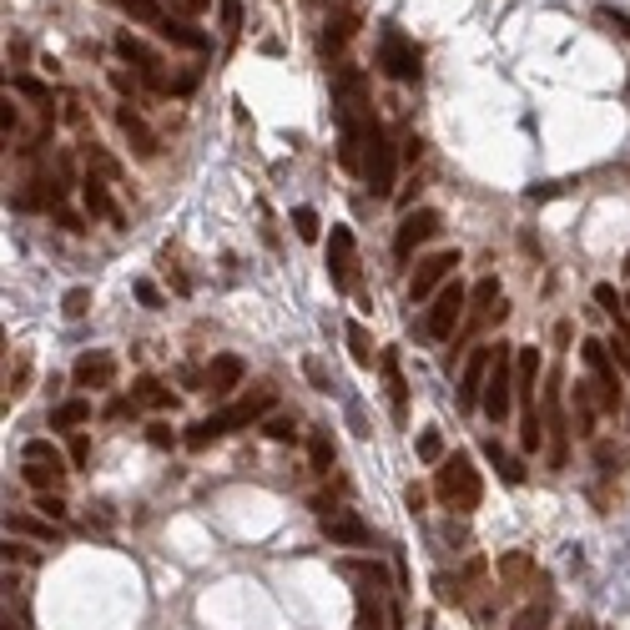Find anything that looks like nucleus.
<instances>
[{
  "instance_id": "obj_53",
  "label": "nucleus",
  "mask_w": 630,
  "mask_h": 630,
  "mask_svg": "<svg viewBox=\"0 0 630 630\" xmlns=\"http://www.w3.org/2000/svg\"><path fill=\"white\" fill-rule=\"evenodd\" d=\"M137 298H142L147 308H162V293H157V283H147V278L137 283Z\"/></svg>"
},
{
  "instance_id": "obj_17",
  "label": "nucleus",
  "mask_w": 630,
  "mask_h": 630,
  "mask_svg": "<svg viewBox=\"0 0 630 630\" xmlns=\"http://www.w3.org/2000/svg\"><path fill=\"white\" fill-rule=\"evenodd\" d=\"M242 373H248V369H242V359H238V353H218V359H212V363H207V393H212V399H228V393L232 389H242Z\"/></svg>"
},
{
  "instance_id": "obj_10",
  "label": "nucleus",
  "mask_w": 630,
  "mask_h": 630,
  "mask_svg": "<svg viewBox=\"0 0 630 630\" xmlns=\"http://www.w3.org/2000/svg\"><path fill=\"white\" fill-rule=\"evenodd\" d=\"M459 268V252H429L424 262H419V268H413V278H409V298H419V303H424V298H434L439 288L449 283V272Z\"/></svg>"
},
{
  "instance_id": "obj_9",
  "label": "nucleus",
  "mask_w": 630,
  "mask_h": 630,
  "mask_svg": "<svg viewBox=\"0 0 630 630\" xmlns=\"http://www.w3.org/2000/svg\"><path fill=\"white\" fill-rule=\"evenodd\" d=\"M439 228H444V218H439L434 207H413V212H403L399 232H393V258L409 262V252L419 248V242L439 238Z\"/></svg>"
},
{
  "instance_id": "obj_34",
  "label": "nucleus",
  "mask_w": 630,
  "mask_h": 630,
  "mask_svg": "<svg viewBox=\"0 0 630 630\" xmlns=\"http://www.w3.org/2000/svg\"><path fill=\"white\" fill-rule=\"evenodd\" d=\"M107 5L127 11L131 21H142V25H157V21H162V5H157V0H107Z\"/></svg>"
},
{
  "instance_id": "obj_3",
  "label": "nucleus",
  "mask_w": 630,
  "mask_h": 630,
  "mask_svg": "<svg viewBox=\"0 0 630 630\" xmlns=\"http://www.w3.org/2000/svg\"><path fill=\"white\" fill-rule=\"evenodd\" d=\"M510 403H514V343H494V363H489V383H484V413L494 424H504Z\"/></svg>"
},
{
  "instance_id": "obj_31",
  "label": "nucleus",
  "mask_w": 630,
  "mask_h": 630,
  "mask_svg": "<svg viewBox=\"0 0 630 630\" xmlns=\"http://www.w3.org/2000/svg\"><path fill=\"white\" fill-rule=\"evenodd\" d=\"M520 449L524 454H540L544 449V419L534 409H524V419H520Z\"/></svg>"
},
{
  "instance_id": "obj_38",
  "label": "nucleus",
  "mask_w": 630,
  "mask_h": 630,
  "mask_svg": "<svg viewBox=\"0 0 630 630\" xmlns=\"http://www.w3.org/2000/svg\"><path fill=\"white\" fill-rule=\"evenodd\" d=\"M308 459H313L318 474H328V469H333V439H328L323 429H318V434L308 439Z\"/></svg>"
},
{
  "instance_id": "obj_57",
  "label": "nucleus",
  "mask_w": 630,
  "mask_h": 630,
  "mask_svg": "<svg viewBox=\"0 0 630 630\" xmlns=\"http://www.w3.org/2000/svg\"><path fill=\"white\" fill-rule=\"evenodd\" d=\"M419 152H424V142H419V137H409V142H403V162H419Z\"/></svg>"
},
{
  "instance_id": "obj_18",
  "label": "nucleus",
  "mask_w": 630,
  "mask_h": 630,
  "mask_svg": "<svg viewBox=\"0 0 630 630\" xmlns=\"http://www.w3.org/2000/svg\"><path fill=\"white\" fill-rule=\"evenodd\" d=\"M117 127L127 131V142H131V152H137V157H157V152H162L157 131L147 127V121L137 117V111H131V101H121V107H117Z\"/></svg>"
},
{
  "instance_id": "obj_23",
  "label": "nucleus",
  "mask_w": 630,
  "mask_h": 630,
  "mask_svg": "<svg viewBox=\"0 0 630 630\" xmlns=\"http://www.w3.org/2000/svg\"><path fill=\"white\" fill-rule=\"evenodd\" d=\"M131 403H137V409H177V393L162 389L157 379H137L131 383Z\"/></svg>"
},
{
  "instance_id": "obj_22",
  "label": "nucleus",
  "mask_w": 630,
  "mask_h": 630,
  "mask_svg": "<svg viewBox=\"0 0 630 630\" xmlns=\"http://www.w3.org/2000/svg\"><path fill=\"white\" fill-rule=\"evenodd\" d=\"M66 474H71V469H61V464H25L21 469V479L36 489V494H61Z\"/></svg>"
},
{
  "instance_id": "obj_45",
  "label": "nucleus",
  "mask_w": 630,
  "mask_h": 630,
  "mask_svg": "<svg viewBox=\"0 0 630 630\" xmlns=\"http://www.w3.org/2000/svg\"><path fill=\"white\" fill-rule=\"evenodd\" d=\"M595 21L605 25V31H615V36H625V41H630V15L625 11H610V5H605V11H595Z\"/></svg>"
},
{
  "instance_id": "obj_49",
  "label": "nucleus",
  "mask_w": 630,
  "mask_h": 630,
  "mask_svg": "<svg viewBox=\"0 0 630 630\" xmlns=\"http://www.w3.org/2000/svg\"><path fill=\"white\" fill-rule=\"evenodd\" d=\"M15 91H21V97H31V101H41V107H51V91H46L36 76H15Z\"/></svg>"
},
{
  "instance_id": "obj_15",
  "label": "nucleus",
  "mask_w": 630,
  "mask_h": 630,
  "mask_svg": "<svg viewBox=\"0 0 630 630\" xmlns=\"http://www.w3.org/2000/svg\"><path fill=\"white\" fill-rule=\"evenodd\" d=\"M489 363H494V348H474V353H469V363H464V389H459V409H484Z\"/></svg>"
},
{
  "instance_id": "obj_2",
  "label": "nucleus",
  "mask_w": 630,
  "mask_h": 630,
  "mask_svg": "<svg viewBox=\"0 0 630 630\" xmlns=\"http://www.w3.org/2000/svg\"><path fill=\"white\" fill-rule=\"evenodd\" d=\"M464 313H469V288L454 278V283H444L434 293V308H429V318H424L429 338H434V343H454V333L464 328Z\"/></svg>"
},
{
  "instance_id": "obj_7",
  "label": "nucleus",
  "mask_w": 630,
  "mask_h": 630,
  "mask_svg": "<svg viewBox=\"0 0 630 630\" xmlns=\"http://www.w3.org/2000/svg\"><path fill=\"white\" fill-rule=\"evenodd\" d=\"M328 272H333V288L353 293L359 288V248H353V228L333 222V238H328Z\"/></svg>"
},
{
  "instance_id": "obj_33",
  "label": "nucleus",
  "mask_w": 630,
  "mask_h": 630,
  "mask_svg": "<svg viewBox=\"0 0 630 630\" xmlns=\"http://www.w3.org/2000/svg\"><path fill=\"white\" fill-rule=\"evenodd\" d=\"M21 459H25V464H61V469H66V454L51 444V439H25Z\"/></svg>"
},
{
  "instance_id": "obj_54",
  "label": "nucleus",
  "mask_w": 630,
  "mask_h": 630,
  "mask_svg": "<svg viewBox=\"0 0 630 630\" xmlns=\"http://www.w3.org/2000/svg\"><path fill=\"white\" fill-rule=\"evenodd\" d=\"M0 127H5V137H11L15 127H21V111H15L11 101H5V107H0Z\"/></svg>"
},
{
  "instance_id": "obj_26",
  "label": "nucleus",
  "mask_w": 630,
  "mask_h": 630,
  "mask_svg": "<svg viewBox=\"0 0 630 630\" xmlns=\"http://www.w3.org/2000/svg\"><path fill=\"white\" fill-rule=\"evenodd\" d=\"M500 580L504 585H524V580H540V570H534V560L524 550H510L500 560Z\"/></svg>"
},
{
  "instance_id": "obj_11",
  "label": "nucleus",
  "mask_w": 630,
  "mask_h": 630,
  "mask_svg": "<svg viewBox=\"0 0 630 630\" xmlns=\"http://www.w3.org/2000/svg\"><path fill=\"white\" fill-rule=\"evenodd\" d=\"M544 429H550V464L565 469L570 424H565V409H560V373H550V389H544Z\"/></svg>"
},
{
  "instance_id": "obj_27",
  "label": "nucleus",
  "mask_w": 630,
  "mask_h": 630,
  "mask_svg": "<svg viewBox=\"0 0 630 630\" xmlns=\"http://www.w3.org/2000/svg\"><path fill=\"white\" fill-rule=\"evenodd\" d=\"M383 379H389V403H393V413H409V383H403V373H399V359H393V353H383Z\"/></svg>"
},
{
  "instance_id": "obj_50",
  "label": "nucleus",
  "mask_w": 630,
  "mask_h": 630,
  "mask_svg": "<svg viewBox=\"0 0 630 630\" xmlns=\"http://www.w3.org/2000/svg\"><path fill=\"white\" fill-rule=\"evenodd\" d=\"M25 373H31V363H25V359H15V369H5V399L25 393V389H21V383H25Z\"/></svg>"
},
{
  "instance_id": "obj_55",
  "label": "nucleus",
  "mask_w": 630,
  "mask_h": 630,
  "mask_svg": "<svg viewBox=\"0 0 630 630\" xmlns=\"http://www.w3.org/2000/svg\"><path fill=\"white\" fill-rule=\"evenodd\" d=\"M131 409H137L131 399H111V403H107V419H127Z\"/></svg>"
},
{
  "instance_id": "obj_44",
  "label": "nucleus",
  "mask_w": 630,
  "mask_h": 630,
  "mask_svg": "<svg viewBox=\"0 0 630 630\" xmlns=\"http://www.w3.org/2000/svg\"><path fill=\"white\" fill-rule=\"evenodd\" d=\"M595 303L605 308L610 318H620V313H625V298H620V293H615V288H610V283H595Z\"/></svg>"
},
{
  "instance_id": "obj_36",
  "label": "nucleus",
  "mask_w": 630,
  "mask_h": 630,
  "mask_svg": "<svg viewBox=\"0 0 630 630\" xmlns=\"http://www.w3.org/2000/svg\"><path fill=\"white\" fill-rule=\"evenodd\" d=\"M419 459H424V464H444L449 459V449H444V434H439V429H424V434H419Z\"/></svg>"
},
{
  "instance_id": "obj_14",
  "label": "nucleus",
  "mask_w": 630,
  "mask_h": 630,
  "mask_svg": "<svg viewBox=\"0 0 630 630\" xmlns=\"http://www.w3.org/2000/svg\"><path fill=\"white\" fill-rule=\"evenodd\" d=\"M369 520L363 514H353V510H333V514H323V540H333V544H343V550H359V544H369Z\"/></svg>"
},
{
  "instance_id": "obj_19",
  "label": "nucleus",
  "mask_w": 630,
  "mask_h": 630,
  "mask_svg": "<svg viewBox=\"0 0 630 630\" xmlns=\"http://www.w3.org/2000/svg\"><path fill=\"white\" fill-rule=\"evenodd\" d=\"M544 363H540V348H520L514 343V393L524 399V409H534V383H540Z\"/></svg>"
},
{
  "instance_id": "obj_1",
  "label": "nucleus",
  "mask_w": 630,
  "mask_h": 630,
  "mask_svg": "<svg viewBox=\"0 0 630 630\" xmlns=\"http://www.w3.org/2000/svg\"><path fill=\"white\" fill-rule=\"evenodd\" d=\"M434 494L444 500V510H454V514H474L479 510V500H484V479H479L474 459H469L464 449H454V454L439 464Z\"/></svg>"
},
{
  "instance_id": "obj_42",
  "label": "nucleus",
  "mask_w": 630,
  "mask_h": 630,
  "mask_svg": "<svg viewBox=\"0 0 630 630\" xmlns=\"http://www.w3.org/2000/svg\"><path fill=\"white\" fill-rule=\"evenodd\" d=\"M262 434H268V439H278V444H293V439H298V424L288 419V413H272L268 424H262Z\"/></svg>"
},
{
  "instance_id": "obj_29",
  "label": "nucleus",
  "mask_w": 630,
  "mask_h": 630,
  "mask_svg": "<svg viewBox=\"0 0 630 630\" xmlns=\"http://www.w3.org/2000/svg\"><path fill=\"white\" fill-rule=\"evenodd\" d=\"M81 424H91V403L86 399H66V403L51 409V429H81Z\"/></svg>"
},
{
  "instance_id": "obj_5",
  "label": "nucleus",
  "mask_w": 630,
  "mask_h": 630,
  "mask_svg": "<svg viewBox=\"0 0 630 630\" xmlns=\"http://www.w3.org/2000/svg\"><path fill=\"white\" fill-rule=\"evenodd\" d=\"M363 107H369V76L359 66H343L333 81V111L338 127H363Z\"/></svg>"
},
{
  "instance_id": "obj_56",
  "label": "nucleus",
  "mask_w": 630,
  "mask_h": 630,
  "mask_svg": "<svg viewBox=\"0 0 630 630\" xmlns=\"http://www.w3.org/2000/svg\"><path fill=\"white\" fill-rule=\"evenodd\" d=\"M152 444H157V449H172V429H167V424H152Z\"/></svg>"
},
{
  "instance_id": "obj_35",
  "label": "nucleus",
  "mask_w": 630,
  "mask_h": 630,
  "mask_svg": "<svg viewBox=\"0 0 630 630\" xmlns=\"http://www.w3.org/2000/svg\"><path fill=\"white\" fill-rule=\"evenodd\" d=\"M228 429H222V413H212V419H202V424H192V434H187V449H207L212 439H222Z\"/></svg>"
},
{
  "instance_id": "obj_59",
  "label": "nucleus",
  "mask_w": 630,
  "mask_h": 630,
  "mask_svg": "<svg viewBox=\"0 0 630 630\" xmlns=\"http://www.w3.org/2000/svg\"><path fill=\"white\" fill-rule=\"evenodd\" d=\"M565 630H595V620H590V615H575V620H570Z\"/></svg>"
},
{
  "instance_id": "obj_16",
  "label": "nucleus",
  "mask_w": 630,
  "mask_h": 630,
  "mask_svg": "<svg viewBox=\"0 0 630 630\" xmlns=\"http://www.w3.org/2000/svg\"><path fill=\"white\" fill-rule=\"evenodd\" d=\"M111 379H117V359L101 353V348L81 353L76 369H71V383H76V389H111Z\"/></svg>"
},
{
  "instance_id": "obj_51",
  "label": "nucleus",
  "mask_w": 630,
  "mask_h": 630,
  "mask_svg": "<svg viewBox=\"0 0 630 630\" xmlns=\"http://www.w3.org/2000/svg\"><path fill=\"white\" fill-rule=\"evenodd\" d=\"M303 373L313 379V389H318V393H333V379H328V369H323L318 359H308V363H303Z\"/></svg>"
},
{
  "instance_id": "obj_32",
  "label": "nucleus",
  "mask_w": 630,
  "mask_h": 630,
  "mask_svg": "<svg viewBox=\"0 0 630 630\" xmlns=\"http://www.w3.org/2000/svg\"><path fill=\"white\" fill-rule=\"evenodd\" d=\"M343 333H348V348H353V363H359V369H373V338H369V328L348 323Z\"/></svg>"
},
{
  "instance_id": "obj_12",
  "label": "nucleus",
  "mask_w": 630,
  "mask_h": 630,
  "mask_svg": "<svg viewBox=\"0 0 630 630\" xmlns=\"http://www.w3.org/2000/svg\"><path fill=\"white\" fill-rule=\"evenodd\" d=\"M117 51H121V61L137 66V76H142L152 91H167V81H162V56H157V51H147V46L137 41L131 31H121V36H117Z\"/></svg>"
},
{
  "instance_id": "obj_25",
  "label": "nucleus",
  "mask_w": 630,
  "mask_h": 630,
  "mask_svg": "<svg viewBox=\"0 0 630 630\" xmlns=\"http://www.w3.org/2000/svg\"><path fill=\"white\" fill-rule=\"evenodd\" d=\"M595 383H575V434H595Z\"/></svg>"
},
{
  "instance_id": "obj_30",
  "label": "nucleus",
  "mask_w": 630,
  "mask_h": 630,
  "mask_svg": "<svg viewBox=\"0 0 630 630\" xmlns=\"http://www.w3.org/2000/svg\"><path fill=\"white\" fill-rule=\"evenodd\" d=\"M484 454H489V464L500 469V479H504V484H520V479H524V464H520L514 454H504V449H500V439H484Z\"/></svg>"
},
{
  "instance_id": "obj_21",
  "label": "nucleus",
  "mask_w": 630,
  "mask_h": 630,
  "mask_svg": "<svg viewBox=\"0 0 630 630\" xmlns=\"http://www.w3.org/2000/svg\"><path fill=\"white\" fill-rule=\"evenodd\" d=\"M157 36L172 41V46H187V51H202V46H207V36L197 31V25H187L182 15H162V21H157Z\"/></svg>"
},
{
  "instance_id": "obj_61",
  "label": "nucleus",
  "mask_w": 630,
  "mask_h": 630,
  "mask_svg": "<svg viewBox=\"0 0 630 630\" xmlns=\"http://www.w3.org/2000/svg\"><path fill=\"white\" fill-rule=\"evenodd\" d=\"M625 308H630V298H625Z\"/></svg>"
},
{
  "instance_id": "obj_58",
  "label": "nucleus",
  "mask_w": 630,
  "mask_h": 630,
  "mask_svg": "<svg viewBox=\"0 0 630 630\" xmlns=\"http://www.w3.org/2000/svg\"><path fill=\"white\" fill-rule=\"evenodd\" d=\"M111 81H117V91H121V97H131V86H137V81H131L127 71H111Z\"/></svg>"
},
{
  "instance_id": "obj_43",
  "label": "nucleus",
  "mask_w": 630,
  "mask_h": 630,
  "mask_svg": "<svg viewBox=\"0 0 630 630\" xmlns=\"http://www.w3.org/2000/svg\"><path fill=\"white\" fill-rule=\"evenodd\" d=\"M293 228H298V238H303V242H318V212H313V207H298Z\"/></svg>"
},
{
  "instance_id": "obj_37",
  "label": "nucleus",
  "mask_w": 630,
  "mask_h": 630,
  "mask_svg": "<svg viewBox=\"0 0 630 630\" xmlns=\"http://www.w3.org/2000/svg\"><path fill=\"white\" fill-rule=\"evenodd\" d=\"M610 353H615V363L630 373V318H625V313L615 318V333H610Z\"/></svg>"
},
{
  "instance_id": "obj_46",
  "label": "nucleus",
  "mask_w": 630,
  "mask_h": 630,
  "mask_svg": "<svg viewBox=\"0 0 630 630\" xmlns=\"http://www.w3.org/2000/svg\"><path fill=\"white\" fill-rule=\"evenodd\" d=\"M36 510H41V520H56V524H61L66 514H71V510H66V500H61V494H41V500H36Z\"/></svg>"
},
{
  "instance_id": "obj_6",
  "label": "nucleus",
  "mask_w": 630,
  "mask_h": 630,
  "mask_svg": "<svg viewBox=\"0 0 630 630\" xmlns=\"http://www.w3.org/2000/svg\"><path fill=\"white\" fill-rule=\"evenodd\" d=\"M363 177H369V187L379 197L393 192V147L379 121H369V137H363Z\"/></svg>"
},
{
  "instance_id": "obj_41",
  "label": "nucleus",
  "mask_w": 630,
  "mask_h": 630,
  "mask_svg": "<svg viewBox=\"0 0 630 630\" xmlns=\"http://www.w3.org/2000/svg\"><path fill=\"white\" fill-rule=\"evenodd\" d=\"M61 313L71 318V323H81V318L91 313V288H71V293L61 298Z\"/></svg>"
},
{
  "instance_id": "obj_20",
  "label": "nucleus",
  "mask_w": 630,
  "mask_h": 630,
  "mask_svg": "<svg viewBox=\"0 0 630 630\" xmlns=\"http://www.w3.org/2000/svg\"><path fill=\"white\" fill-rule=\"evenodd\" d=\"M81 202H86L91 218H107V222L121 228V212H117V202H111V192H107V177L86 172V182H81Z\"/></svg>"
},
{
  "instance_id": "obj_52",
  "label": "nucleus",
  "mask_w": 630,
  "mask_h": 630,
  "mask_svg": "<svg viewBox=\"0 0 630 630\" xmlns=\"http://www.w3.org/2000/svg\"><path fill=\"white\" fill-rule=\"evenodd\" d=\"M86 459H91V439L76 434V439H71V464H86Z\"/></svg>"
},
{
  "instance_id": "obj_24",
  "label": "nucleus",
  "mask_w": 630,
  "mask_h": 630,
  "mask_svg": "<svg viewBox=\"0 0 630 630\" xmlns=\"http://www.w3.org/2000/svg\"><path fill=\"white\" fill-rule=\"evenodd\" d=\"M343 570L348 580H359V585H373V590H389V570L379 565V560H343Z\"/></svg>"
},
{
  "instance_id": "obj_60",
  "label": "nucleus",
  "mask_w": 630,
  "mask_h": 630,
  "mask_svg": "<svg viewBox=\"0 0 630 630\" xmlns=\"http://www.w3.org/2000/svg\"><path fill=\"white\" fill-rule=\"evenodd\" d=\"M5 630H15V625H11V620H5Z\"/></svg>"
},
{
  "instance_id": "obj_28",
  "label": "nucleus",
  "mask_w": 630,
  "mask_h": 630,
  "mask_svg": "<svg viewBox=\"0 0 630 630\" xmlns=\"http://www.w3.org/2000/svg\"><path fill=\"white\" fill-rule=\"evenodd\" d=\"M5 524H11V534H25V540H61V524H56V520H31V514H11V520H5Z\"/></svg>"
},
{
  "instance_id": "obj_39",
  "label": "nucleus",
  "mask_w": 630,
  "mask_h": 630,
  "mask_svg": "<svg viewBox=\"0 0 630 630\" xmlns=\"http://www.w3.org/2000/svg\"><path fill=\"white\" fill-rule=\"evenodd\" d=\"M373 585H359V625L363 630H383V610H379V600L369 595Z\"/></svg>"
},
{
  "instance_id": "obj_47",
  "label": "nucleus",
  "mask_w": 630,
  "mask_h": 630,
  "mask_svg": "<svg viewBox=\"0 0 630 630\" xmlns=\"http://www.w3.org/2000/svg\"><path fill=\"white\" fill-rule=\"evenodd\" d=\"M11 560H15V565H36L41 554H36L25 540H5V565H11Z\"/></svg>"
},
{
  "instance_id": "obj_48",
  "label": "nucleus",
  "mask_w": 630,
  "mask_h": 630,
  "mask_svg": "<svg viewBox=\"0 0 630 630\" xmlns=\"http://www.w3.org/2000/svg\"><path fill=\"white\" fill-rule=\"evenodd\" d=\"M238 25H242V0H222V36H238Z\"/></svg>"
},
{
  "instance_id": "obj_8",
  "label": "nucleus",
  "mask_w": 630,
  "mask_h": 630,
  "mask_svg": "<svg viewBox=\"0 0 630 630\" xmlns=\"http://www.w3.org/2000/svg\"><path fill=\"white\" fill-rule=\"evenodd\" d=\"M419 46L409 41L403 31H383V41H379V66H383V76H393V81H413L419 76Z\"/></svg>"
},
{
  "instance_id": "obj_40",
  "label": "nucleus",
  "mask_w": 630,
  "mask_h": 630,
  "mask_svg": "<svg viewBox=\"0 0 630 630\" xmlns=\"http://www.w3.org/2000/svg\"><path fill=\"white\" fill-rule=\"evenodd\" d=\"M550 625V600H540V605H524L520 615H514L510 630H544Z\"/></svg>"
},
{
  "instance_id": "obj_4",
  "label": "nucleus",
  "mask_w": 630,
  "mask_h": 630,
  "mask_svg": "<svg viewBox=\"0 0 630 630\" xmlns=\"http://www.w3.org/2000/svg\"><path fill=\"white\" fill-rule=\"evenodd\" d=\"M580 359H585V369H590V383H595L600 409L615 413L620 409V379H615V353H610V343L585 338V343H580Z\"/></svg>"
},
{
  "instance_id": "obj_13",
  "label": "nucleus",
  "mask_w": 630,
  "mask_h": 630,
  "mask_svg": "<svg viewBox=\"0 0 630 630\" xmlns=\"http://www.w3.org/2000/svg\"><path fill=\"white\" fill-rule=\"evenodd\" d=\"M272 403H278V393L268 389V383H262V389H252V393H242L238 403H232V409H222V429H248V424H258V419H268V409Z\"/></svg>"
}]
</instances>
